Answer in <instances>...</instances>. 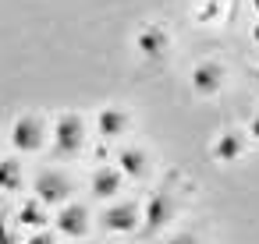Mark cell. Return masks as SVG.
Wrapping results in <instances>:
<instances>
[{
	"instance_id": "1",
	"label": "cell",
	"mask_w": 259,
	"mask_h": 244,
	"mask_svg": "<svg viewBox=\"0 0 259 244\" xmlns=\"http://www.w3.org/2000/svg\"><path fill=\"white\" fill-rule=\"evenodd\" d=\"M50 138H54V152L61 159H71L82 152L85 145V117L75 113V110H64L54 117V128H50Z\"/></svg>"
},
{
	"instance_id": "2",
	"label": "cell",
	"mask_w": 259,
	"mask_h": 244,
	"mask_svg": "<svg viewBox=\"0 0 259 244\" xmlns=\"http://www.w3.org/2000/svg\"><path fill=\"white\" fill-rule=\"evenodd\" d=\"M43 142H47V128H43V120H39L36 113L15 117V124H11V149H15V152H22V156L39 152Z\"/></svg>"
},
{
	"instance_id": "3",
	"label": "cell",
	"mask_w": 259,
	"mask_h": 244,
	"mask_svg": "<svg viewBox=\"0 0 259 244\" xmlns=\"http://www.w3.org/2000/svg\"><path fill=\"white\" fill-rule=\"evenodd\" d=\"M32 191L43 205H68L71 198V180L57 170H39L36 180H32Z\"/></svg>"
},
{
	"instance_id": "4",
	"label": "cell",
	"mask_w": 259,
	"mask_h": 244,
	"mask_svg": "<svg viewBox=\"0 0 259 244\" xmlns=\"http://www.w3.org/2000/svg\"><path fill=\"white\" fill-rule=\"evenodd\" d=\"M54 226H57L61 237H68V240H82V237L89 233V209H85L82 202H68V205L57 209Z\"/></svg>"
},
{
	"instance_id": "5",
	"label": "cell",
	"mask_w": 259,
	"mask_h": 244,
	"mask_svg": "<svg viewBox=\"0 0 259 244\" xmlns=\"http://www.w3.org/2000/svg\"><path fill=\"white\" fill-rule=\"evenodd\" d=\"M142 233H156L160 226H167L170 219H174V198H170V191L167 188H160V191H153V198L146 202V209H142Z\"/></svg>"
},
{
	"instance_id": "6",
	"label": "cell",
	"mask_w": 259,
	"mask_h": 244,
	"mask_svg": "<svg viewBox=\"0 0 259 244\" xmlns=\"http://www.w3.org/2000/svg\"><path fill=\"white\" fill-rule=\"evenodd\" d=\"M103 230H110V233H132V230H139L142 226V212H139V205L135 202H121V205H110V209H103Z\"/></svg>"
},
{
	"instance_id": "7",
	"label": "cell",
	"mask_w": 259,
	"mask_h": 244,
	"mask_svg": "<svg viewBox=\"0 0 259 244\" xmlns=\"http://www.w3.org/2000/svg\"><path fill=\"white\" fill-rule=\"evenodd\" d=\"M224 78H227L224 64L206 60V64H199V68L192 71V92L202 96V99H209V96H217V92L224 89Z\"/></svg>"
},
{
	"instance_id": "8",
	"label": "cell",
	"mask_w": 259,
	"mask_h": 244,
	"mask_svg": "<svg viewBox=\"0 0 259 244\" xmlns=\"http://www.w3.org/2000/svg\"><path fill=\"white\" fill-rule=\"evenodd\" d=\"M135 50H139L142 57H149V60L163 57V53L170 50V36H167V29H163V25H156V22L142 25V29H139V36H135Z\"/></svg>"
},
{
	"instance_id": "9",
	"label": "cell",
	"mask_w": 259,
	"mask_h": 244,
	"mask_svg": "<svg viewBox=\"0 0 259 244\" xmlns=\"http://www.w3.org/2000/svg\"><path fill=\"white\" fill-rule=\"evenodd\" d=\"M121 184H124V173L117 170V163H114V166H96V170H93V180H89V188H93V195H96L100 202L117 198Z\"/></svg>"
},
{
	"instance_id": "10",
	"label": "cell",
	"mask_w": 259,
	"mask_h": 244,
	"mask_svg": "<svg viewBox=\"0 0 259 244\" xmlns=\"http://www.w3.org/2000/svg\"><path fill=\"white\" fill-rule=\"evenodd\" d=\"M124 128H128V113H124L121 106H103V110L96 113V135H100V138L114 142V138L124 135Z\"/></svg>"
},
{
	"instance_id": "11",
	"label": "cell",
	"mask_w": 259,
	"mask_h": 244,
	"mask_svg": "<svg viewBox=\"0 0 259 244\" xmlns=\"http://www.w3.org/2000/svg\"><path fill=\"white\" fill-rule=\"evenodd\" d=\"M117 170L124 173V177H132V180H142L146 173H149V156L142 152V149H135V145H124V149H117Z\"/></svg>"
},
{
	"instance_id": "12",
	"label": "cell",
	"mask_w": 259,
	"mask_h": 244,
	"mask_svg": "<svg viewBox=\"0 0 259 244\" xmlns=\"http://www.w3.org/2000/svg\"><path fill=\"white\" fill-rule=\"evenodd\" d=\"M213 159L217 163H238L241 156H245V138H241V131H224V135H217V142H213Z\"/></svg>"
},
{
	"instance_id": "13",
	"label": "cell",
	"mask_w": 259,
	"mask_h": 244,
	"mask_svg": "<svg viewBox=\"0 0 259 244\" xmlns=\"http://www.w3.org/2000/svg\"><path fill=\"white\" fill-rule=\"evenodd\" d=\"M22 188V163L15 156L0 159V191H18Z\"/></svg>"
},
{
	"instance_id": "14",
	"label": "cell",
	"mask_w": 259,
	"mask_h": 244,
	"mask_svg": "<svg viewBox=\"0 0 259 244\" xmlns=\"http://www.w3.org/2000/svg\"><path fill=\"white\" fill-rule=\"evenodd\" d=\"M18 223H22V226H32V230H39V226L47 223V216H43V202L36 198V202L22 205V209H18Z\"/></svg>"
},
{
	"instance_id": "15",
	"label": "cell",
	"mask_w": 259,
	"mask_h": 244,
	"mask_svg": "<svg viewBox=\"0 0 259 244\" xmlns=\"http://www.w3.org/2000/svg\"><path fill=\"white\" fill-rule=\"evenodd\" d=\"M163 244H199V237H195V233H174V237L163 240Z\"/></svg>"
},
{
	"instance_id": "16",
	"label": "cell",
	"mask_w": 259,
	"mask_h": 244,
	"mask_svg": "<svg viewBox=\"0 0 259 244\" xmlns=\"http://www.w3.org/2000/svg\"><path fill=\"white\" fill-rule=\"evenodd\" d=\"M25 244H54V233H47V230H39V233H32Z\"/></svg>"
},
{
	"instance_id": "17",
	"label": "cell",
	"mask_w": 259,
	"mask_h": 244,
	"mask_svg": "<svg viewBox=\"0 0 259 244\" xmlns=\"http://www.w3.org/2000/svg\"><path fill=\"white\" fill-rule=\"evenodd\" d=\"M248 135L259 142V113H252V120H248Z\"/></svg>"
},
{
	"instance_id": "18",
	"label": "cell",
	"mask_w": 259,
	"mask_h": 244,
	"mask_svg": "<svg viewBox=\"0 0 259 244\" xmlns=\"http://www.w3.org/2000/svg\"><path fill=\"white\" fill-rule=\"evenodd\" d=\"M0 244H11V233H8L4 226H0Z\"/></svg>"
},
{
	"instance_id": "19",
	"label": "cell",
	"mask_w": 259,
	"mask_h": 244,
	"mask_svg": "<svg viewBox=\"0 0 259 244\" xmlns=\"http://www.w3.org/2000/svg\"><path fill=\"white\" fill-rule=\"evenodd\" d=\"M252 39H255V46H259V22H255V29H252Z\"/></svg>"
},
{
	"instance_id": "20",
	"label": "cell",
	"mask_w": 259,
	"mask_h": 244,
	"mask_svg": "<svg viewBox=\"0 0 259 244\" xmlns=\"http://www.w3.org/2000/svg\"><path fill=\"white\" fill-rule=\"evenodd\" d=\"M252 78H255V89H259V68H255V75H252Z\"/></svg>"
},
{
	"instance_id": "21",
	"label": "cell",
	"mask_w": 259,
	"mask_h": 244,
	"mask_svg": "<svg viewBox=\"0 0 259 244\" xmlns=\"http://www.w3.org/2000/svg\"><path fill=\"white\" fill-rule=\"evenodd\" d=\"M252 8H255V15H259V0H252Z\"/></svg>"
},
{
	"instance_id": "22",
	"label": "cell",
	"mask_w": 259,
	"mask_h": 244,
	"mask_svg": "<svg viewBox=\"0 0 259 244\" xmlns=\"http://www.w3.org/2000/svg\"><path fill=\"white\" fill-rule=\"evenodd\" d=\"M71 244H78V240H71Z\"/></svg>"
}]
</instances>
